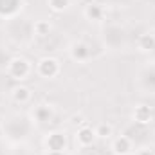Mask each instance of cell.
I'll return each mask as SVG.
<instances>
[{
	"label": "cell",
	"instance_id": "obj_3",
	"mask_svg": "<svg viewBox=\"0 0 155 155\" xmlns=\"http://www.w3.org/2000/svg\"><path fill=\"white\" fill-rule=\"evenodd\" d=\"M47 148L49 152H63L65 150V135L60 132H54L47 137Z\"/></svg>",
	"mask_w": 155,
	"mask_h": 155
},
{
	"label": "cell",
	"instance_id": "obj_7",
	"mask_svg": "<svg viewBox=\"0 0 155 155\" xmlns=\"http://www.w3.org/2000/svg\"><path fill=\"white\" fill-rule=\"evenodd\" d=\"M134 119L137 121V123H141V124H146V123H150L152 121V112H150V108L148 107H137L135 110H134Z\"/></svg>",
	"mask_w": 155,
	"mask_h": 155
},
{
	"label": "cell",
	"instance_id": "obj_6",
	"mask_svg": "<svg viewBox=\"0 0 155 155\" xmlns=\"http://www.w3.org/2000/svg\"><path fill=\"white\" fill-rule=\"evenodd\" d=\"M71 56H72V60H76V61H85V60L90 56V51L87 49L85 43L76 41V43H72V47H71Z\"/></svg>",
	"mask_w": 155,
	"mask_h": 155
},
{
	"label": "cell",
	"instance_id": "obj_5",
	"mask_svg": "<svg viewBox=\"0 0 155 155\" xmlns=\"http://www.w3.org/2000/svg\"><path fill=\"white\" fill-rule=\"evenodd\" d=\"M94 137H96V132L92 128H88V126H81L76 134V139L81 146H90L92 141H94Z\"/></svg>",
	"mask_w": 155,
	"mask_h": 155
},
{
	"label": "cell",
	"instance_id": "obj_8",
	"mask_svg": "<svg viewBox=\"0 0 155 155\" xmlns=\"http://www.w3.org/2000/svg\"><path fill=\"white\" fill-rule=\"evenodd\" d=\"M13 99L16 103H27L31 99V90L27 87H16L13 88Z\"/></svg>",
	"mask_w": 155,
	"mask_h": 155
},
{
	"label": "cell",
	"instance_id": "obj_10",
	"mask_svg": "<svg viewBox=\"0 0 155 155\" xmlns=\"http://www.w3.org/2000/svg\"><path fill=\"white\" fill-rule=\"evenodd\" d=\"M85 15H87V18H90V20H99L101 15H103V9H101L97 4H90V5H87Z\"/></svg>",
	"mask_w": 155,
	"mask_h": 155
},
{
	"label": "cell",
	"instance_id": "obj_9",
	"mask_svg": "<svg viewBox=\"0 0 155 155\" xmlns=\"http://www.w3.org/2000/svg\"><path fill=\"white\" fill-rule=\"evenodd\" d=\"M139 47H141V51H152L155 47V35H143L141 40H139Z\"/></svg>",
	"mask_w": 155,
	"mask_h": 155
},
{
	"label": "cell",
	"instance_id": "obj_14",
	"mask_svg": "<svg viewBox=\"0 0 155 155\" xmlns=\"http://www.w3.org/2000/svg\"><path fill=\"white\" fill-rule=\"evenodd\" d=\"M139 155H153V152H150V150H143Z\"/></svg>",
	"mask_w": 155,
	"mask_h": 155
},
{
	"label": "cell",
	"instance_id": "obj_13",
	"mask_svg": "<svg viewBox=\"0 0 155 155\" xmlns=\"http://www.w3.org/2000/svg\"><path fill=\"white\" fill-rule=\"evenodd\" d=\"M69 2H71V0H49V4H51V7H52L54 11H63V9L69 5Z\"/></svg>",
	"mask_w": 155,
	"mask_h": 155
},
{
	"label": "cell",
	"instance_id": "obj_2",
	"mask_svg": "<svg viewBox=\"0 0 155 155\" xmlns=\"http://www.w3.org/2000/svg\"><path fill=\"white\" fill-rule=\"evenodd\" d=\"M38 74H41L43 78H54L60 72V61L54 58H41L38 61Z\"/></svg>",
	"mask_w": 155,
	"mask_h": 155
},
{
	"label": "cell",
	"instance_id": "obj_1",
	"mask_svg": "<svg viewBox=\"0 0 155 155\" xmlns=\"http://www.w3.org/2000/svg\"><path fill=\"white\" fill-rule=\"evenodd\" d=\"M7 72L15 79H25L31 72V63L25 58H13L7 65Z\"/></svg>",
	"mask_w": 155,
	"mask_h": 155
},
{
	"label": "cell",
	"instance_id": "obj_11",
	"mask_svg": "<svg viewBox=\"0 0 155 155\" xmlns=\"http://www.w3.org/2000/svg\"><path fill=\"white\" fill-rule=\"evenodd\" d=\"M94 132H96V135H97V137H110V135H112V126H110V124L101 123Z\"/></svg>",
	"mask_w": 155,
	"mask_h": 155
},
{
	"label": "cell",
	"instance_id": "obj_4",
	"mask_svg": "<svg viewBox=\"0 0 155 155\" xmlns=\"http://www.w3.org/2000/svg\"><path fill=\"white\" fill-rule=\"evenodd\" d=\"M112 150H114V153H116V155H126V153H130V152H132V141H130L128 137L121 135V137H117L116 141H114Z\"/></svg>",
	"mask_w": 155,
	"mask_h": 155
},
{
	"label": "cell",
	"instance_id": "obj_12",
	"mask_svg": "<svg viewBox=\"0 0 155 155\" xmlns=\"http://www.w3.org/2000/svg\"><path fill=\"white\" fill-rule=\"evenodd\" d=\"M35 31H36L38 36H47L49 31H51V24H47V22H36L35 24Z\"/></svg>",
	"mask_w": 155,
	"mask_h": 155
}]
</instances>
